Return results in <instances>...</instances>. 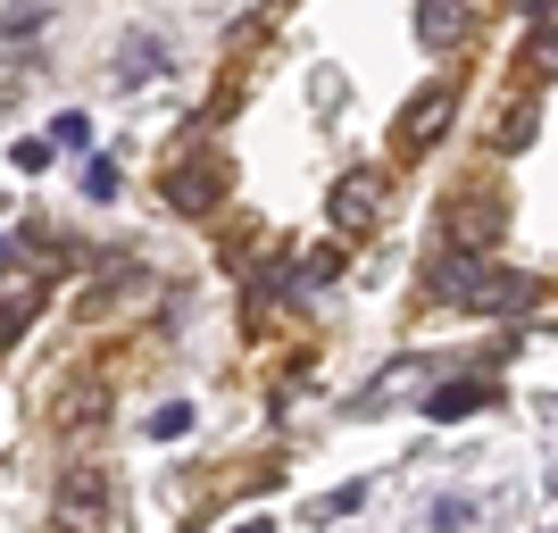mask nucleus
<instances>
[{
  "instance_id": "f257e3e1",
  "label": "nucleus",
  "mask_w": 558,
  "mask_h": 533,
  "mask_svg": "<svg viewBox=\"0 0 558 533\" xmlns=\"http://www.w3.org/2000/svg\"><path fill=\"white\" fill-rule=\"evenodd\" d=\"M425 292L450 301V308H525V301H534V283L500 276L484 251H442L434 267H425Z\"/></svg>"
},
{
  "instance_id": "f03ea898",
  "label": "nucleus",
  "mask_w": 558,
  "mask_h": 533,
  "mask_svg": "<svg viewBox=\"0 0 558 533\" xmlns=\"http://www.w3.org/2000/svg\"><path fill=\"white\" fill-rule=\"evenodd\" d=\"M500 217H509V201L484 184H466L450 192V209H442V251H484V242H500Z\"/></svg>"
},
{
  "instance_id": "7ed1b4c3",
  "label": "nucleus",
  "mask_w": 558,
  "mask_h": 533,
  "mask_svg": "<svg viewBox=\"0 0 558 533\" xmlns=\"http://www.w3.org/2000/svg\"><path fill=\"white\" fill-rule=\"evenodd\" d=\"M109 525V484H100V467H68V484H59V533H100Z\"/></svg>"
},
{
  "instance_id": "20e7f679",
  "label": "nucleus",
  "mask_w": 558,
  "mask_h": 533,
  "mask_svg": "<svg viewBox=\"0 0 558 533\" xmlns=\"http://www.w3.org/2000/svg\"><path fill=\"white\" fill-rule=\"evenodd\" d=\"M375 217H384V167H350L342 184H333V226L359 233V226H375Z\"/></svg>"
},
{
  "instance_id": "39448f33",
  "label": "nucleus",
  "mask_w": 558,
  "mask_h": 533,
  "mask_svg": "<svg viewBox=\"0 0 558 533\" xmlns=\"http://www.w3.org/2000/svg\"><path fill=\"white\" fill-rule=\"evenodd\" d=\"M167 201L184 217H209L217 209V159H184V167H167Z\"/></svg>"
},
{
  "instance_id": "423d86ee",
  "label": "nucleus",
  "mask_w": 558,
  "mask_h": 533,
  "mask_svg": "<svg viewBox=\"0 0 558 533\" xmlns=\"http://www.w3.org/2000/svg\"><path fill=\"white\" fill-rule=\"evenodd\" d=\"M417 34H425V50H466V34H475V17H466V0H425L417 9Z\"/></svg>"
},
{
  "instance_id": "0eeeda50",
  "label": "nucleus",
  "mask_w": 558,
  "mask_h": 533,
  "mask_svg": "<svg viewBox=\"0 0 558 533\" xmlns=\"http://www.w3.org/2000/svg\"><path fill=\"white\" fill-rule=\"evenodd\" d=\"M450 125V93H425L409 100V117H400V159H417V150H434V134Z\"/></svg>"
},
{
  "instance_id": "6e6552de",
  "label": "nucleus",
  "mask_w": 558,
  "mask_h": 533,
  "mask_svg": "<svg viewBox=\"0 0 558 533\" xmlns=\"http://www.w3.org/2000/svg\"><path fill=\"white\" fill-rule=\"evenodd\" d=\"M484 400H492L484 384H475V375H459V384H434V392H425L417 409H425V417H434V425H459V417H475Z\"/></svg>"
},
{
  "instance_id": "1a4fd4ad",
  "label": "nucleus",
  "mask_w": 558,
  "mask_h": 533,
  "mask_svg": "<svg viewBox=\"0 0 558 533\" xmlns=\"http://www.w3.org/2000/svg\"><path fill=\"white\" fill-rule=\"evenodd\" d=\"M159 59H167L159 34H134V43L117 50V84H150V75H159Z\"/></svg>"
},
{
  "instance_id": "9d476101",
  "label": "nucleus",
  "mask_w": 558,
  "mask_h": 533,
  "mask_svg": "<svg viewBox=\"0 0 558 533\" xmlns=\"http://www.w3.org/2000/svg\"><path fill=\"white\" fill-rule=\"evenodd\" d=\"M150 434H159V441H184V434H192V400H167V409H150Z\"/></svg>"
},
{
  "instance_id": "9b49d317",
  "label": "nucleus",
  "mask_w": 558,
  "mask_h": 533,
  "mask_svg": "<svg viewBox=\"0 0 558 533\" xmlns=\"http://www.w3.org/2000/svg\"><path fill=\"white\" fill-rule=\"evenodd\" d=\"M50 142H59V150H84V142H93V117H84V109L50 117Z\"/></svg>"
},
{
  "instance_id": "f8f14e48",
  "label": "nucleus",
  "mask_w": 558,
  "mask_h": 533,
  "mask_svg": "<svg viewBox=\"0 0 558 533\" xmlns=\"http://www.w3.org/2000/svg\"><path fill=\"white\" fill-rule=\"evenodd\" d=\"M434 525H442V533L475 525V500H466V492H442V500H434Z\"/></svg>"
},
{
  "instance_id": "ddd939ff",
  "label": "nucleus",
  "mask_w": 558,
  "mask_h": 533,
  "mask_svg": "<svg viewBox=\"0 0 558 533\" xmlns=\"http://www.w3.org/2000/svg\"><path fill=\"white\" fill-rule=\"evenodd\" d=\"M84 201H117V167H109V159L84 167Z\"/></svg>"
},
{
  "instance_id": "4468645a",
  "label": "nucleus",
  "mask_w": 558,
  "mask_h": 533,
  "mask_svg": "<svg viewBox=\"0 0 558 533\" xmlns=\"http://www.w3.org/2000/svg\"><path fill=\"white\" fill-rule=\"evenodd\" d=\"M50 150H59V142H50V134H25L17 150H9V159H17V167H50Z\"/></svg>"
},
{
  "instance_id": "2eb2a0df",
  "label": "nucleus",
  "mask_w": 558,
  "mask_h": 533,
  "mask_svg": "<svg viewBox=\"0 0 558 533\" xmlns=\"http://www.w3.org/2000/svg\"><path fill=\"white\" fill-rule=\"evenodd\" d=\"M0 34H9V43H25V34H43V9H9V17H0Z\"/></svg>"
},
{
  "instance_id": "dca6fc26",
  "label": "nucleus",
  "mask_w": 558,
  "mask_h": 533,
  "mask_svg": "<svg viewBox=\"0 0 558 533\" xmlns=\"http://www.w3.org/2000/svg\"><path fill=\"white\" fill-rule=\"evenodd\" d=\"M525 68H534V75H558V34H542V43L525 50Z\"/></svg>"
},
{
  "instance_id": "f3484780",
  "label": "nucleus",
  "mask_w": 558,
  "mask_h": 533,
  "mask_svg": "<svg viewBox=\"0 0 558 533\" xmlns=\"http://www.w3.org/2000/svg\"><path fill=\"white\" fill-rule=\"evenodd\" d=\"M359 500H367V484H342V492H326V517H350Z\"/></svg>"
},
{
  "instance_id": "a211bd4d",
  "label": "nucleus",
  "mask_w": 558,
  "mask_h": 533,
  "mask_svg": "<svg viewBox=\"0 0 558 533\" xmlns=\"http://www.w3.org/2000/svg\"><path fill=\"white\" fill-rule=\"evenodd\" d=\"M233 533H276V525H267V517H242V525H233Z\"/></svg>"
},
{
  "instance_id": "6ab92c4d",
  "label": "nucleus",
  "mask_w": 558,
  "mask_h": 533,
  "mask_svg": "<svg viewBox=\"0 0 558 533\" xmlns=\"http://www.w3.org/2000/svg\"><path fill=\"white\" fill-rule=\"evenodd\" d=\"M0 267H9V242H0Z\"/></svg>"
}]
</instances>
